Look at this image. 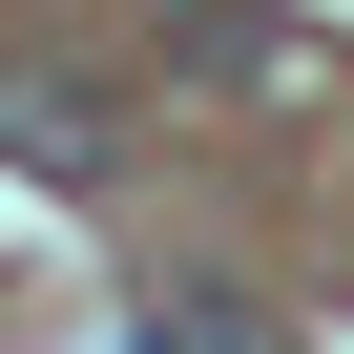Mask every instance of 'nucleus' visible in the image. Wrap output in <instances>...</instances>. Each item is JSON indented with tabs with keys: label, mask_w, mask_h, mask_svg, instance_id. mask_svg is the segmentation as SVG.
Masks as SVG:
<instances>
[{
	"label": "nucleus",
	"mask_w": 354,
	"mask_h": 354,
	"mask_svg": "<svg viewBox=\"0 0 354 354\" xmlns=\"http://www.w3.org/2000/svg\"><path fill=\"white\" fill-rule=\"evenodd\" d=\"M271 42H292L271 0H188V63H209V84H271Z\"/></svg>",
	"instance_id": "obj_3"
},
{
	"label": "nucleus",
	"mask_w": 354,
	"mask_h": 354,
	"mask_svg": "<svg viewBox=\"0 0 354 354\" xmlns=\"http://www.w3.org/2000/svg\"><path fill=\"white\" fill-rule=\"evenodd\" d=\"M0 146H21L42 188H104V84L84 63H0Z\"/></svg>",
	"instance_id": "obj_1"
},
{
	"label": "nucleus",
	"mask_w": 354,
	"mask_h": 354,
	"mask_svg": "<svg viewBox=\"0 0 354 354\" xmlns=\"http://www.w3.org/2000/svg\"><path fill=\"white\" fill-rule=\"evenodd\" d=\"M125 354H271V313H250V292H209V271H146Z\"/></svg>",
	"instance_id": "obj_2"
}]
</instances>
